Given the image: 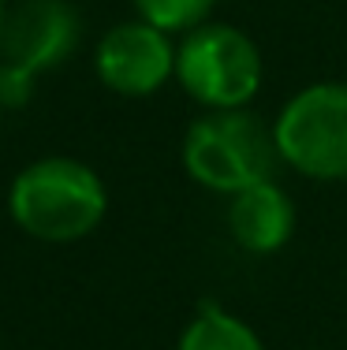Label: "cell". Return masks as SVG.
<instances>
[{"label": "cell", "mask_w": 347, "mask_h": 350, "mask_svg": "<svg viewBox=\"0 0 347 350\" xmlns=\"http://www.w3.org/2000/svg\"><path fill=\"white\" fill-rule=\"evenodd\" d=\"M105 213L109 187L79 157H41L8 187V216L34 243H79L101 228Z\"/></svg>", "instance_id": "cell-1"}, {"label": "cell", "mask_w": 347, "mask_h": 350, "mask_svg": "<svg viewBox=\"0 0 347 350\" xmlns=\"http://www.w3.org/2000/svg\"><path fill=\"white\" fill-rule=\"evenodd\" d=\"M183 172L213 194H239L272 179L280 164L272 123L250 108H209L183 135Z\"/></svg>", "instance_id": "cell-2"}, {"label": "cell", "mask_w": 347, "mask_h": 350, "mask_svg": "<svg viewBox=\"0 0 347 350\" xmlns=\"http://www.w3.org/2000/svg\"><path fill=\"white\" fill-rule=\"evenodd\" d=\"M266 64L246 30L231 23H202L176 45V82L191 101L209 108H250L258 97Z\"/></svg>", "instance_id": "cell-3"}, {"label": "cell", "mask_w": 347, "mask_h": 350, "mask_svg": "<svg viewBox=\"0 0 347 350\" xmlns=\"http://www.w3.org/2000/svg\"><path fill=\"white\" fill-rule=\"evenodd\" d=\"M82 41V15L71 0H19L8 8L0 38V105L19 108L34 79L60 68Z\"/></svg>", "instance_id": "cell-4"}, {"label": "cell", "mask_w": 347, "mask_h": 350, "mask_svg": "<svg viewBox=\"0 0 347 350\" xmlns=\"http://www.w3.org/2000/svg\"><path fill=\"white\" fill-rule=\"evenodd\" d=\"M280 164L318 183L347 179V82L295 90L272 120Z\"/></svg>", "instance_id": "cell-5"}, {"label": "cell", "mask_w": 347, "mask_h": 350, "mask_svg": "<svg viewBox=\"0 0 347 350\" xmlns=\"http://www.w3.org/2000/svg\"><path fill=\"white\" fill-rule=\"evenodd\" d=\"M94 71L101 86L120 97H153L176 79V41L135 15L97 41Z\"/></svg>", "instance_id": "cell-6"}, {"label": "cell", "mask_w": 347, "mask_h": 350, "mask_svg": "<svg viewBox=\"0 0 347 350\" xmlns=\"http://www.w3.org/2000/svg\"><path fill=\"white\" fill-rule=\"evenodd\" d=\"M228 235L239 250L254 257H269L287 246L295 235V205L292 194L277 179L254 183L228 198Z\"/></svg>", "instance_id": "cell-7"}, {"label": "cell", "mask_w": 347, "mask_h": 350, "mask_svg": "<svg viewBox=\"0 0 347 350\" xmlns=\"http://www.w3.org/2000/svg\"><path fill=\"white\" fill-rule=\"evenodd\" d=\"M176 350H266V343L243 317L220 310L217 302H202L179 332Z\"/></svg>", "instance_id": "cell-8"}, {"label": "cell", "mask_w": 347, "mask_h": 350, "mask_svg": "<svg viewBox=\"0 0 347 350\" xmlns=\"http://www.w3.org/2000/svg\"><path fill=\"white\" fill-rule=\"evenodd\" d=\"M138 12V19H146L150 27L164 30V34H179L209 23V12L217 8V0H131Z\"/></svg>", "instance_id": "cell-9"}, {"label": "cell", "mask_w": 347, "mask_h": 350, "mask_svg": "<svg viewBox=\"0 0 347 350\" xmlns=\"http://www.w3.org/2000/svg\"><path fill=\"white\" fill-rule=\"evenodd\" d=\"M8 8H12V4H8V0H0V38H4V19H8Z\"/></svg>", "instance_id": "cell-10"}, {"label": "cell", "mask_w": 347, "mask_h": 350, "mask_svg": "<svg viewBox=\"0 0 347 350\" xmlns=\"http://www.w3.org/2000/svg\"><path fill=\"white\" fill-rule=\"evenodd\" d=\"M0 116H4V105H0Z\"/></svg>", "instance_id": "cell-11"}]
</instances>
